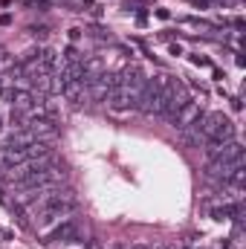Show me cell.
<instances>
[{
    "mask_svg": "<svg viewBox=\"0 0 246 249\" xmlns=\"http://www.w3.org/2000/svg\"><path fill=\"white\" fill-rule=\"evenodd\" d=\"M107 105H110L113 110H127V107L136 105V93L127 90V87H110V93H107Z\"/></svg>",
    "mask_w": 246,
    "mask_h": 249,
    "instance_id": "1",
    "label": "cell"
},
{
    "mask_svg": "<svg viewBox=\"0 0 246 249\" xmlns=\"http://www.w3.org/2000/svg\"><path fill=\"white\" fill-rule=\"evenodd\" d=\"M78 235V223L75 220H64L55 232H50V241H72Z\"/></svg>",
    "mask_w": 246,
    "mask_h": 249,
    "instance_id": "3",
    "label": "cell"
},
{
    "mask_svg": "<svg viewBox=\"0 0 246 249\" xmlns=\"http://www.w3.org/2000/svg\"><path fill=\"white\" fill-rule=\"evenodd\" d=\"M197 116H200V107H197L194 102H185L183 107H177V110H174V116H171V124H174V127H180V130H185L188 124L197 122Z\"/></svg>",
    "mask_w": 246,
    "mask_h": 249,
    "instance_id": "2",
    "label": "cell"
}]
</instances>
